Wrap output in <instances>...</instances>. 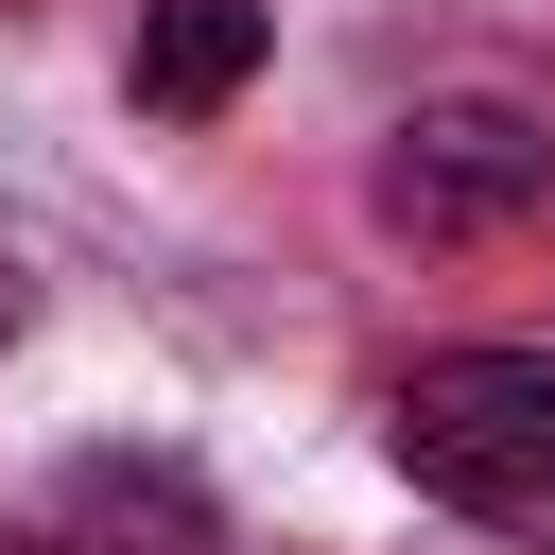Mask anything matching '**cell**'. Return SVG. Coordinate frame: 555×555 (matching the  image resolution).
<instances>
[{
	"instance_id": "cell-4",
	"label": "cell",
	"mask_w": 555,
	"mask_h": 555,
	"mask_svg": "<svg viewBox=\"0 0 555 555\" xmlns=\"http://www.w3.org/2000/svg\"><path fill=\"white\" fill-rule=\"evenodd\" d=\"M243 69H260V0H156V17H139V104H156V121L243 104Z\"/></svg>"
},
{
	"instance_id": "cell-3",
	"label": "cell",
	"mask_w": 555,
	"mask_h": 555,
	"mask_svg": "<svg viewBox=\"0 0 555 555\" xmlns=\"http://www.w3.org/2000/svg\"><path fill=\"white\" fill-rule=\"evenodd\" d=\"M35 555H208V486L173 451H69Z\"/></svg>"
},
{
	"instance_id": "cell-1",
	"label": "cell",
	"mask_w": 555,
	"mask_h": 555,
	"mask_svg": "<svg viewBox=\"0 0 555 555\" xmlns=\"http://www.w3.org/2000/svg\"><path fill=\"white\" fill-rule=\"evenodd\" d=\"M399 486L468 503V520H555V347H434L382 416Z\"/></svg>"
},
{
	"instance_id": "cell-2",
	"label": "cell",
	"mask_w": 555,
	"mask_h": 555,
	"mask_svg": "<svg viewBox=\"0 0 555 555\" xmlns=\"http://www.w3.org/2000/svg\"><path fill=\"white\" fill-rule=\"evenodd\" d=\"M538 191H555V121H538V104H416V121L382 139V225H416V243L503 225V208H538Z\"/></svg>"
},
{
	"instance_id": "cell-5",
	"label": "cell",
	"mask_w": 555,
	"mask_h": 555,
	"mask_svg": "<svg viewBox=\"0 0 555 555\" xmlns=\"http://www.w3.org/2000/svg\"><path fill=\"white\" fill-rule=\"evenodd\" d=\"M17 312H35V260H17V225H0V347H17Z\"/></svg>"
}]
</instances>
